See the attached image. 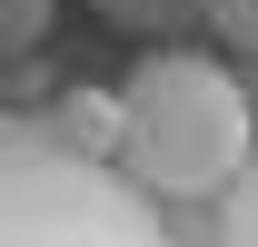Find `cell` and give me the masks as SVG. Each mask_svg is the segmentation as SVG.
<instances>
[{"label":"cell","mask_w":258,"mask_h":247,"mask_svg":"<svg viewBox=\"0 0 258 247\" xmlns=\"http://www.w3.org/2000/svg\"><path fill=\"white\" fill-rule=\"evenodd\" d=\"M199 20H209V40H219V50L258 60V0H199Z\"/></svg>","instance_id":"cell-7"},{"label":"cell","mask_w":258,"mask_h":247,"mask_svg":"<svg viewBox=\"0 0 258 247\" xmlns=\"http://www.w3.org/2000/svg\"><path fill=\"white\" fill-rule=\"evenodd\" d=\"M0 247H159V217L149 188L109 178V158L0 119Z\"/></svg>","instance_id":"cell-2"},{"label":"cell","mask_w":258,"mask_h":247,"mask_svg":"<svg viewBox=\"0 0 258 247\" xmlns=\"http://www.w3.org/2000/svg\"><path fill=\"white\" fill-rule=\"evenodd\" d=\"M60 20V0H0V60H30Z\"/></svg>","instance_id":"cell-5"},{"label":"cell","mask_w":258,"mask_h":247,"mask_svg":"<svg viewBox=\"0 0 258 247\" xmlns=\"http://www.w3.org/2000/svg\"><path fill=\"white\" fill-rule=\"evenodd\" d=\"M109 30H179V20H199V0H90Z\"/></svg>","instance_id":"cell-6"},{"label":"cell","mask_w":258,"mask_h":247,"mask_svg":"<svg viewBox=\"0 0 258 247\" xmlns=\"http://www.w3.org/2000/svg\"><path fill=\"white\" fill-rule=\"evenodd\" d=\"M219 237L228 247H258V149L238 158V178L219 188Z\"/></svg>","instance_id":"cell-4"},{"label":"cell","mask_w":258,"mask_h":247,"mask_svg":"<svg viewBox=\"0 0 258 247\" xmlns=\"http://www.w3.org/2000/svg\"><path fill=\"white\" fill-rule=\"evenodd\" d=\"M248 149H258V99L238 89L228 60L159 50V60H139L119 79V149H109V168L129 188L189 208V198H219Z\"/></svg>","instance_id":"cell-1"},{"label":"cell","mask_w":258,"mask_h":247,"mask_svg":"<svg viewBox=\"0 0 258 247\" xmlns=\"http://www.w3.org/2000/svg\"><path fill=\"white\" fill-rule=\"evenodd\" d=\"M50 129H60L70 149H90V158H109V149H119V89H70V109H60Z\"/></svg>","instance_id":"cell-3"},{"label":"cell","mask_w":258,"mask_h":247,"mask_svg":"<svg viewBox=\"0 0 258 247\" xmlns=\"http://www.w3.org/2000/svg\"><path fill=\"white\" fill-rule=\"evenodd\" d=\"M248 99H258V89H248Z\"/></svg>","instance_id":"cell-8"}]
</instances>
